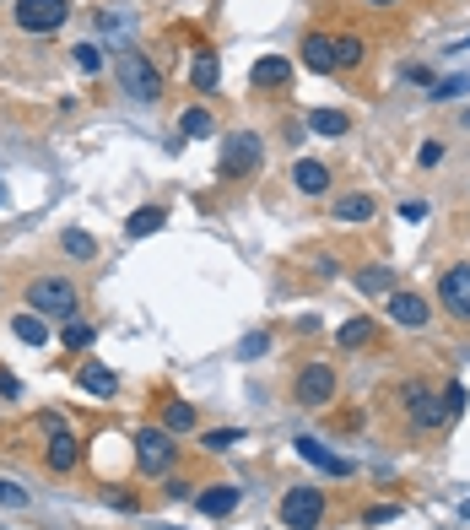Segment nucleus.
<instances>
[{"label": "nucleus", "mask_w": 470, "mask_h": 530, "mask_svg": "<svg viewBox=\"0 0 470 530\" xmlns=\"http://www.w3.org/2000/svg\"><path fill=\"white\" fill-rule=\"evenodd\" d=\"M400 217H406V222H422V217H427V206H422V201H406V206H400Z\"/></svg>", "instance_id": "ea45409f"}, {"label": "nucleus", "mask_w": 470, "mask_h": 530, "mask_svg": "<svg viewBox=\"0 0 470 530\" xmlns=\"http://www.w3.org/2000/svg\"><path fill=\"white\" fill-rule=\"evenodd\" d=\"M163 222H168V206H136L124 217V238H152Z\"/></svg>", "instance_id": "a211bd4d"}, {"label": "nucleus", "mask_w": 470, "mask_h": 530, "mask_svg": "<svg viewBox=\"0 0 470 530\" xmlns=\"http://www.w3.org/2000/svg\"><path fill=\"white\" fill-rule=\"evenodd\" d=\"M443 412H449V417H459V412H465V384H459V379H454V384H443Z\"/></svg>", "instance_id": "f704fd0d"}, {"label": "nucleus", "mask_w": 470, "mask_h": 530, "mask_svg": "<svg viewBox=\"0 0 470 530\" xmlns=\"http://www.w3.org/2000/svg\"><path fill=\"white\" fill-rule=\"evenodd\" d=\"M368 6H400V0H368Z\"/></svg>", "instance_id": "a19ab883"}, {"label": "nucleus", "mask_w": 470, "mask_h": 530, "mask_svg": "<svg viewBox=\"0 0 470 530\" xmlns=\"http://www.w3.org/2000/svg\"><path fill=\"white\" fill-rule=\"evenodd\" d=\"M217 82H222V60L211 49H200L195 54V92H217Z\"/></svg>", "instance_id": "b1692460"}, {"label": "nucleus", "mask_w": 470, "mask_h": 530, "mask_svg": "<svg viewBox=\"0 0 470 530\" xmlns=\"http://www.w3.org/2000/svg\"><path fill=\"white\" fill-rule=\"evenodd\" d=\"M12 336L22 347H49V325H44V314H17L12 319Z\"/></svg>", "instance_id": "4be33fe9"}, {"label": "nucleus", "mask_w": 470, "mask_h": 530, "mask_svg": "<svg viewBox=\"0 0 470 530\" xmlns=\"http://www.w3.org/2000/svg\"><path fill=\"white\" fill-rule=\"evenodd\" d=\"M103 498H108L114 509H124V514H136V509H141V503H136V498H130V493H103Z\"/></svg>", "instance_id": "4c0bfd02"}, {"label": "nucleus", "mask_w": 470, "mask_h": 530, "mask_svg": "<svg viewBox=\"0 0 470 530\" xmlns=\"http://www.w3.org/2000/svg\"><path fill=\"white\" fill-rule=\"evenodd\" d=\"M303 124L314 130V136H330V141H341V136H347V130H352V119H347L341 108H314V114H308Z\"/></svg>", "instance_id": "aec40b11"}, {"label": "nucleus", "mask_w": 470, "mask_h": 530, "mask_svg": "<svg viewBox=\"0 0 470 530\" xmlns=\"http://www.w3.org/2000/svg\"><path fill=\"white\" fill-rule=\"evenodd\" d=\"M259 163H265L259 136H254V130H238V136L222 141V163H217V173H222V179H254Z\"/></svg>", "instance_id": "7ed1b4c3"}, {"label": "nucleus", "mask_w": 470, "mask_h": 530, "mask_svg": "<svg viewBox=\"0 0 470 530\" xmlns=\"http://www.w3.org/2000/svg\"><path fill=\"white\" fill-rule=\"evenodd\" d=\"M335 341H341V352H357L373 341V319H347L341 330H335Z\"/></svg>", "instance_id": "a878e982"}, {"label": "nucleus", "mask_w": 470, "mask_h": 530, "mask_svg": "<svg viewBox=\"0 0 470 530\" xmlns=\"http://www.w3.org/2000/svg\"><path fill=\"white\" fill-rule=\"evenodd\" d=\"M373 212H378L373 195H341V201H335V222H368Z\"/></svg>", "instance_id": "5701e85b"}, {"label": "nucleus", "mask_w": 470, "mask_h": 530, "mask_svg": "<svg viewBox=\"0 0 470 530\" xmlns=\"http://www.w3.org/2000/svg\"><path fill=\"white\" fill-rule=\"evenodd\" d=\"M282 525L287 530H319L324 525V493L319 487H292L282 498Z\"/></svg>", "instance_id": "423d86ee"}, {"label": "nucleus", "mask_w": 470, "mask_h": 530, "mask_svg": "<svg viewBox=\"0 0 470 530\" xmlns=\"http://www.w3.org/2000/svg\"><path fill=\"white\" fill-rule=\"evenodd\" d=\"M60 244H65V254H76V260H92V254H98L92 233H82V228H65V233H60Z\"/></svg>", "instance_id": "c85d7f7f"}, {"label": "nucleus", "mask_w": 470, "mask_h": 530, "mask_svg": "<svg viewBox=\"0 0 470 530\" xmlns=\"http://www.w3.org/2000/svg\"><path fill=\"white\" fill-rule=\"evenodd\" d=\"M76 384H82V395H92V401H114V395H119V373L92 363V357L76 368Z\"/></svg>", "instance_id": "f8f14e48"}, {"label": "nucleus", "mask_w": 470, "mask_h": 530, "mask_svg": "<svg viewBox=\"0 0 470 530\" xmlns=\"http://www.w3.org/2000/svg\"><path fill=\"white\" fill-rule=\"evenodd\" d=\"M459 49H470V38H465V44H459Z\"/></svg>", "instance_id": "c03bdc74"}, {"label": "nucleus", "mask_w": 470, "mask_h": 530, "mask_svg": "<svg viewBox=\"0 0 470 530\" xmlns=\"http://www.w3.org/2000/svg\"><path fill=\"white\" fill-rule=\"evenodd\" d=\"M438 303H443L454 319H470V265H449V271H443Z\"/></svg>", "instance_id": "1a4fd4ad"}, {"label": "nucleus", "mask_w": 470, "mask_h": 530, "mask_svg": "<svg viewBox=\"0 0 470 530\" xmlns=\"http://www.w3.org/2000/svg\"><path fill=\"white\" fill-rule=\"evenodd\" d=\"M459 92H470V76H443V82H433L427 98H433V103H454Z\"/></svg>", "instance_id": "c756f323"}, {"label": "nucleus", "mask_w": 470, "mask_h": 530, "mask_svg": "<svg viewBox=\"0 0 470 530\" xmlns=\"http://www.w3.org/2000/svg\"><path fill=\"white\" fill-rule=\"evenodd\" d=\"M417 163H422V168H433V163H443V147H438V141H427V147L417 152Z\"/></svg>", "instance_id": "e433bc0d"}, {"label": "nucleus", "mask_w": 470, "mask_h": 530, "mask_svg": "<svg viewBox=\"0 0 470 530\" xmlns=\"http://www.w3.org/2000/svg\"><path fill=\"white\" fill-rule=\"evenodd\" d=\"M292 184H298L303 195H324V189H330V168H324L319 157H298V163H292Z\"/></svg>", "instance_id": "dca6fc26"}, {"label": "nucleus", "mask_w": 470, "mask_h": 530, "mask_svg": "<svg viewBox=\"0 0 470 530\" xmlns=\"http://www.w3.org/2000/svg\"><path fill=\"white\" fill-rule=\"evenodd\" d=\"M157 422H163L168 433H189V428L200 422V412H195L189 401H179V395H168V401H163V412H157Z\"/></svg>", "instance_id": "6ab92c4d"}, {"label": "nucleus", "mask_w": 470, "mask_h": 530, "mask_svg": "<svg viewBox=\"0 0 470 530\" xmlns=\"http://www.w3.org/2000/svg\"><path fill=\"white\" fill-rule=\"evenodd\" d=\"M406 417H411V428L417 433H433L449 412H443V395H433L427 384H406Z\"/></svg>", "instance_id": "0eeeda50"}, {"label": "nucleus", "mask_w": 470, "mask_h": 530, "mask_svg": "<svg viewBox=\"0 0 470 530\" xmlns=\"http://www.w3.org/2000/svg\"><path fill=\"white\" fill-rule=\"evenodd\" d=\"M211 130H217V124H211V108H206V103L184 108V119H179V136H184V141H211Z\"/></svg>", "instance_id": "412c9836"}, {"label": "nucleus", "mask_w": 470, "mask_h": 530, "mask_svg": "<svg viewBox=\"0 0 470 530\" xmlns=\"http://www.w3.org/2000/svg\"><path fill=\"white\" fill-rule=\"evenodd\" d=\"M292 449L308 460V466H319V471H330V477H352L357 466H352V460H341V454H335V449H324L319 438H308V433H298L292 438Z\"/></svg>", "instance_id": "9b49d317"}, {"label": "nucleus", "mask_w": 470, "mask_h": 530, "mask_svg": "<svg viewBox=\"0 0 470 530\" xmlns=\"http://www.w3.org/2000/svg\"><path fill=\"white\" fill-rule=\"evenodd\" d=\"M292 82V60L287 54H259L254 65H249V87L254 92H276V87H287Z\"/></svg>", "instance_id": "9d476101"}, {"label": "nucleus", "mask_w": 470, "mask_h": 530, "mask_svg": "<svg viewBox=\"0 0 470 530\" xmlns=\"http://www.w3.org/2000/svg\"><path fill=\"white\" fill-rule=\"evenodd\" d=\"M195 509L206 514V519H227L238 509V487H206V493H195Z\"/></svg>", "instance_id": "f3484780"}, {"label": "nucleus", "mask_w": 470, "mask_h": 530, "mask_svg": "<svg viewBox=\"0 0 470 530\" xmlns=\"http://www.w3.org/2000/svg\"><path fill=\"white\" fill-rule=\"evenodd\" d=\"M0 395H22V379H17V373H6V368H0Z\"/></svg>", "instance_id": "58836bf2"}, {"label": "nucleus", "mask_w": 470, "mask_h": 530, "mask_svg": "<svg viewBox=\"0 0 470 530\" xmlns=\"http://www.w3.org/2000/svg\"><path fill=\"white\" fill-rule=\"evenodd\" d=\"M76 71H82V76H98V71H103L98 44H76Z\"/></svg>", "instance_id": "2f4dec72"}, {"label": "nucleus", "mask_w": 470, "mask_h": 530, "mask_svg": "<svg viewBox=\"0 0 470 530\" xmlns=\"http://www.w3.org/2000/svg\"><path fill=\"white\" fill-rule=\"evenodd\" d=\"M65 347H71V352H87L92 341H98V330L87 325V319H65V336H60Z\"/></svg>", "instance_id": "cd10ccee"}, {"label": "nucleus", "mask_w": 470, "mask_h": 530, "mask_svg": "<svg viewBox=\"0 0 470 530\" xmlns=\"http://www.w3.org/2000/svg\"><path fill=\"white\" fill-rule=\"evenodd\" d=\"M173 433L163 428V422H152V428H136V466L147 471V477H168V466H173Z\"/></svg>", "instance_id": "20e7f679"}, {"label": "nucleus", "mask_w": 470, "mask_h": 530, "mask_svg": "<svg viewBox=\"0 0 470 530\" xmlns=\"http://www.w3.org/2000/svg\"><path fill=\"white\" fill-rule=\"evenodd\" d=\"M389 519H400V503H378V509L362 514V525H389Z\"/></svg>", "instance_id": "c9c22d12"}, {"label": "nucleus", "mask_w": 470, "mask_h": 530, "mask_svg": "<svg viewBox=\"0 0 470 530\" xmlns=\"http://www.w3.org/2000/svg\"><path fill=\"white\" fill-rule=\"evenodd\" d=\"M0 201H6V184H0Z\"/></svg>", "instance_id": "37998d69"}, {"label": "nucleus", "mask_w": 470, "mask_h": 530, "mask_svg": "<svg viewBox=\"0 0 470 530\" xmlns=\"http://www.w3.org/2000/svg\"><path fill=\"white\" fill-rule=\"evenodd\" d=\"M465 130H470V108H465Z\"/></svg>", "instance_id": "79ce46f5"}, {"label": "nucleus", "mask_w": 470, "mask_h": 530, "mask_svg": "<svg viewBox=\"0 0 470 530\" xmlns=\"http://www.w3.org/2000/svg\"><path fill=\"white\" fill-rule=\"evenodd\" d=\"M357 287H362V293H394V271H389V265H362Z\"/></svg>", "instance_id": "bb28decb"}, {"label": "nucleus", "mask_w": 470, "mask_h": 530, "mask_svg": "<svg viewBox=\"0 0 470 530\" xmlns=\"http://www.w3.org/2000/svg\"><path fill=\"white\" fill-rule=\"evenodd\" d=\"M427 314H433V309H427V298L400 293V287L389 293V319H394V325H406V330H427Z\"/></svg>", "instance_id": "4468645a"}, {"label": "nucleus", "mask_w": 470, "mask_h": 530, "mask_svg": "<svg viewBox=\"0 0 470 530\" xmlns=\"http://www.w3.org/2000/svg\"><path fill=\"white\" fill-rule=\"evenodd\" d=\"M0 503H6V509H28V487H17V482L0 477Z\"/></svg>", "instance_id": "72a5a7b5"}, {"label": "nucleus", "mask_w": 470, "mask_h": 530, "mask_svg": "<svg viewBox=\"0 0 470 530\" xmlns=\"http://www.w3.org/2000/svg\"><path fill=\"white\" fill-rule=\"evenodd\" d=\"M292 395H298L303 406H330V395H335V368H330V363H308V368L298 373Z\"/></svg>", "instance_id": "6e6552de"}, {"label": "nucleus", "mask_w": 470, "mask_h": 530, "mask_svg": "<svg viewBox=\"0 0 470 530\" xmlns=\"http://www.w3.org/2000/svg\"><path fill=\"white\" fill-rule=\"evenodd\" d=\"M119 92H130L136 103H157V98L168 92L157 60H152L147 49H124V54H119Z\"/></svg>", "instance_id": "f257e3e1"}, {"label": "nucleus", "mask_w": 470, "mask_h": 530, "mask_svg": "<svg viewBox=\"0 0 470 530\" xmlns=\"http://www.w3.org/2000/svg\"><path fill=\"white\" fill-rule=\"evenodd\" d=\"M265 352H271V336H265V330L243 336V347H238V357H265Z\"/></svg>", "instance_id": "473e14b6"}, {"label": "nucleus", "mask_w": 470, "mask_h": 530, "mask_svg": "<svg viewBox=\"0 0 470 530\" xmlns=\"http://www.w3.org/2000/svg\"><path fill=\"white\" fill-rule=\"evenodd\" d=\"M12 17L22 33H60L71 22V0H17Z\"/></svg>", "instance_id": "39448f33"}, {"label": "nucleus", "mask_w": 470, "mask_h": 530, "mask_svg": "<svg viewBox=\"0 0 470 530\" xmlns=\"http://www.w3.org/2000/svg\"><path fill=\"white\" fill-rule=\"evenodd\" d=\"M303 65H308L314 76L341 71V65H335V38H330V33H308V38H303Z\"/></svg>", "instance_id": "2eb2a0df"}, {"label": "nucleus", "mask_w": 470, "mask_h": 530, "mask_svg": "<svg viewBox=\"0 0 470 530\" xmlns=\"http://www.w3.org/2000/svg\"><path fill=\"white\" fill-rule=\"evenodd\" d=\"M238 438H243V428H211V433H206V438H200V444H206L211 454H222V449H233Z\"/></svg>", "instance_id": "7c9ffc66"}, {"label": "nucleus", "mask_w": 470, "mask_h": 530, "mask_svg": "<svg viewBox=\"0 0 470 530\" xmlns=\"http://www.w3.org/2000/svg\"><path fill=\"white\" fill-rule=\"evenodd\" d=\"M362 60H368V44H362L357 33H341V38H335V65H341V71H357Z\"/></svg>", "instance_id": "393cba45"}, {"label": "nucleus", "mask_w": 470, "mask_h": 530, "mask_svg": "<svg viewBox=\"0 0 470 530\" xmlns=\"http://www.w3.org/2000/svg\"><path fill=\"white\" fill-rule=\"evenodd\" d=\"M44 460H49V471H54V477L76 471V460H82V438H76V433H65V428H54V438H49Z\"/></svg>", "instance_id": "ddd939ff"}, {"label": "nucleus", "mask_w": 470, "mask_h": 530, "mask_svg": "<svg viewBox=\"0 0 470 530\" xmlns=\"http://www.w3.org/2000/svg\"><path fill=\"white\" fill-rule=\"evenodd\" d=\"M28 309H38L49 319H76L82 293H76V282H65V277H38V282H28Z\"/></svg>", "instance_id": "f03ea898"}]
</instances>
